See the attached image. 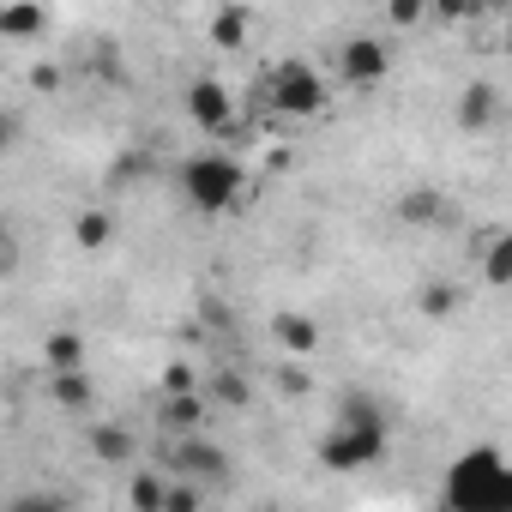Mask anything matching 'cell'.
I'll list each match as a JSON object with an SVG mask.
<instances>
[{
    "label": "cell",
    "instance_id": "obj_24",
    "mask_svg": "<svg viewBox=\"0 0 512 512\" xmlns=\"http://www.w3.org/2000/svg\"><path fill=\"white\" fill-rule=\"evenodd\" d=\"M205 494L193 488V482H163V512H193Z\"/></svg>",
    "mask_w": 512,
    "mask_h": 512
},
{
    "label": "cell",
    "instance_id": "obj_28",
    "mask_svg": "<svg viewBox=\"0 0 512 512\" xmlns=\"http://www.w3.org/2000/svg\"><path fill=\"white\" fill-rule=\"evenodd\" d=\"M139 169H145V157H121V163L109 169V181H115V187H127V181H139Z\"/></svg>",
    "mask_w": 512,
    "mask_h": 512
},
{
    "label": "cell",
    "instance_id": "obj_7",
    "mask_svg": "<svg viewBox=\"0 0 512 512\" xmlns=\"http://www.w3.org/2000/svg\"><path fill=\"white\" fill-rule=\"evenodd\" d=\"M49 31L43 0H0V37L7 43H37Z\"/></svg>",
    "mask_w": 512,
    "mask_h": 512
},
{
    "label": "cell",
    "instance_id": "obj_5",
    "mask_svg": "<svg viewBox=\"0 0 512 512\" xmlns=\"http://www.w3.org/2000/svg\"><path fill=\"white\" fill-rule=\"evenodd\" d=\"M386 73H392V49L380 43V37H350L344 49H338V79L350 85V91H374V85H386Z\"/></svg>",
    "mask_w": 512,
    "mask_h": 512
},
{
    "label": "cell",
    "instance_id": "obj_17",
    "mask_svg": "<svg viewBox=\"0 0 512 512\" xmlns=\"http://www.w3.org/2000/svg\"><path fill=\"white\" fill-rule=\"evenodd\" d=\"M482 278H488L494 290L512 278V241H506V235H494V241H488V253H482Z\"/></svg>",
    "mask_w": 512,
    "mask_h": 512
},
{
    "label": "cell",
    "instance_id": "obj_4",
    "mask_svg": "<svg viewBox=\"0 0 512 512\" xmlns=\"http://www.w3.org/2000/svg\"><path fill=\"white\" fill-rule=\"evenodd\" d=\"M512 494V476H506V464H500V452H464L458 464H452V476H446V500L452 506H470V512H482V506H500Z\"/></svg>",
    "mask_w": 512,
    "mask_h": 512
},
{
    "label": "cell",
    "instance_id": "obj_23",
    "mask_svg": "<svg viewBox=\"0 0 512 512\" xmlns=\"http://www.w3.org/2000/svg\"><path fill=\"white\" fill-rule=\"evenodd\" d=\"M217 404H229V410H247V398H253V386L241 380V374H217Z\"/></svg>",
    "mask_w": 512,
    "mask_h": 512
},
{
    "label": "cell",
    "instance_id": "obj_2",
    "mask_svg": "<svg viewBox=\"0 0 512 512\" xmlns=\"http://www.w3.org/2000/svg\"><path fill=\"white\" fill-rule=\"evenodd\" d=\"M181 193H187L193 211L223 217V211H241V205L253 199V181H247V169H241L235 157L205 151V157H187V163H181Z\"/></svg>",
    "mask_w": 512,
    "mask_h": 512
},
{
    "label": "cell",
    "instance_id": "obj_1",
    "mask_svg": "<svg viewBox=\"0 0 512 512\" xmlns=\"http://www.w3.org/2000/svg\"><path fill=\"white\" fill-rule=\"evenodd\" d=\"M386 458V416L380 404H362V398H344L338 422L326 428L320 440V464L326 470H368Z\"/></svg>",
    "mask_w": 512,
    "mask_h": 512
},
{
    "label": "cell",
    "instance_id": "obj_29",
    "mask_svg": "<svg viewBox=\"0 0 512 512\" xmlns=\"http://www.w3.org/2000/svg\"><path fill=\"white\" fill-rule=\"evenodd\" d=\"M13 139H19V115H13V109H0V151H7Z\"/></svg>",
    "mask_w": 512,
    "mask_h": 512
},
{
    "label": "cell",
    "instance_id": "obj_12",
    "mask_svg": "<svg viewBox=\"0 0 512 512\" xmlns=\"http://www.w3.org/2000/svg\"><path fill=\"white\" fill-rule=\"evenodd\" d=\"M49 398L61 404V410H91L97 404V386H91V374L85 368H61V374H49Z\"/></svg>",
    "mask_w": 512,
    "mask_h": 512
},
{
    "label": "cell",
    "instance_id": "obj_27",
    "mask_svg": "<svg viewBox=\"0 0 512 512\" xmlns=\"http://www.w3.org/2000/svg\"><path fill=\"white\" fill-rule=\"evenodd\" d=\"M193 386H199V380H193L187 362H169V368H163V392H193Z\"/></svg>",
    "mask_w": 512,
    "mask_h": 512
},
{
    "label": "cell",
    "instance_id": "obj_22",
    "mask_svg": "<svg viewBox=\"0 0 512 512\" xmlns=\"http://www.w3.org/2000/svg\"><path fill=\"white\" fill-rule=\"evenodd\" d=\"M416 308H422L428 320H446V314L458 308V290H452V284H434V290H422V296H416Z\"/></svg>",
    "mask_w": 512,
    "mask_h": 512
},
{
    "label": "cell",
    "instance_id": "obj_25",
    "mask_svg": "<svg viewBox=\"0 0 512 512\" xmlns=\"http://www.w3.org/2000/svg\"><path fill=\"white\" fill-rule=\"evenodd\" d=\"M278 386H284L290 398H308V386H314V380H308V368H302V356H290V362L278 368Z\"/></svg>",
    "mask_w": 512,
    "mask_h": 512
},
{
    "label": "cell",
    "instance_id": "obj_16",
    "mask_svg": "<svg viewBox=\"0 0 512 512\" xmlns=\"http://www.w3.org/2000/svg\"><path fill=\"white\" fill-rule=\"evenodd\" d=\"M91 452H97L103 464H133V452H139V440H133L127 428H115V422H103V428H91Z\"/></svg>",
    "mask_w": 512,
    "mask_h": 512
},
{
    "label": "cell",
    "instance_id": "obj_10",
    "mask_svg": "<svg viewBox=\"0 0 512 512\" xmlns=\"http://www.w3.org/2000/svg\"><path fill=\"white\" fill-rule=\"evenodd\" d=\"M458 127L464 133H488L494 127V115H500V91L494 85H464V97H458Z\"/></svg>",
    "mask_w": 512,
    "mask_h": 512
},
{
    "label": "cell",
    "instance_id": "obj_15",
    "mask_svg": "<svg viewBox=\"0 0 512 512\" xmlns=\"http://www.w3.org/2000/svg\"><path fill=\"white\" fill-rule=\"evenodd\" d=\"M199 422H205V398H199V392H163V428H169V434H175V428L193 434Z\"/></svg>",
    "mask_w": 512,
    "mask_h": 512
},
{
    "label": "cell",
    "instance_id": "obj_14",
    "mask_svg": "<svg viewBox=\"0 0 512 512\" xmlns=\"http://www.w3.org/2000/svg\"><path fill=\"white\" fill-rule=\"evenodd\" d=\"M43 368H49V374H61V368H85V332H73V326L49 332V344H43Z\"/></svg>",
    "mask_w": 512,
    "mask_h": 512
},
{
    "label": "cell",
    "instance_id": "obj_21",
    "mask_svg": "<svg viewBox=\"0 0 512 512\" xmlns=\"http://www.w3.org/2000/svg\"><path fill=\"white\" fill-rule=\"evenodd\" d=\"M476 13H482V0H428V19H440V25H464Z\"/></svg>",
    "mask_w": 512,
    "mask_h": 512
},
{
    "label": "cell",
    "instance_id": "obj_8",
    "mask_svg": "<svg viewBox=\"0 0 512 512\" xmlns=\"http://www.w3.org/2000/svg\"><path fill=\"white\" fill-rule=\"evenodd\" d=\"M175 476H229V452H217V446H205V440H193V434H181L175 440Z\"/></svg>",
    "mask_w": 512,
    "mask_h": 512
},
{
    "label": "cell",
    "instance_id": "obj_19",
    "mask_svg": "<svg viewBox=\"0 0 512 512\" xmlns=\"http://www.w3.org/2000/svg\"><path fill=\"white\" fill-rule=\"evenodd\" d=\"M398 211H404V223H434L446 205H440V193H428V187H422V193H404V205H398Z\"/></svg>",
    "mask_w": 512,
    "mask_h": 512
},
{
    "label": "cell",
    "instance_id": "obj_11",
    "mask_svg": "<svg viewBox=\"0 0 512 512\" xmlns=\"http://www.w3.org/2000/svg\"><path fill=\"white\" fill-rule=\"evenodd\" d=\"M205 37H211L217 49H241V43L253 37V7H241V0L217 7V13H211V25H205Z\"/></svg>",
    "mask_w": 512,
    "mask_h": 512
},
{
    "label": "cell",
    "instance_id": "obj_13",
    "mask_svg": "<svg viewBox=\"0 0 512 512\" xmlns=\"http://www.w3.org/2000/svg\"><path fill=\"white\" fill-rule=\"evenodd\" d=\"M73 241H79L85 253H103V247L115 241V217H109L103 205H85V211L73 217Z\"/></svg>",
    "mask_w": 512,
    "mask_h": 512
},
{
    "label": "cell",
    "instance_id": "obj_30",
    "mask_svg": "<svg viewBox=\"0 0 512 512\" xmlns=\"http://www.w3.org/2000/svg\"><path fill=\"white\" fill-rule=\"evenodd\" d=\"M13 260V241H7V223H0V266Z\"/></svg>",
    "mask_w": 512,
    "mask_h": 512
},
{
    "label": "cell",
    "instance_id": "obj_9",
    "mask_svg": "<svg viewBox=\"0 0 512 512\" xmlns=\"http://www.w3.org/2000/svg\"><path fill=\"white\" fill-rule=\"evenodd\" d=\"M272 338L284 344V356H320V344H326V332H320V320H308V314H278L272 320Z\"/></svg>",
    "mask_w": 512,
    "mask_h": 512
},
{
    "label": "cell",
    "instance_id": "obj_6",
    "mask_svg": "<svg viewBox=\"0 0 512 512\" xmlns=\"http://www.w3.org/2000/svg\"><path fill=\"white\" fill-rule=\"evenodd\" d=\"M181 109H187V121L199 133H229L235 127V97L223 91V79H193L187 97H181Z\"/></svg>",
    "mask_w": 512,
    "mask_h": 512
},
{
    "label": "cell",
    "instance_id": "obj_3",
    "mask_svg": "<svg viewBox=\"0 0 512 512\" xmlns=\"http://www.w3.org/2000/svg\"><path fill=\"white\" fill-rule=\"evenodd\" d=\"M266 103H272V115H284V121H314V115H326L332 91H326L320 67H308V61H278V67L266 73Z\"/></svg>",
    "mask_w": 512,
    "mask_h": 512
},
{
    "label": "cell",
    "instance_id": "obj_26",
    "mask_svg": "<svg viewBox=\"0 0 512 512\" xmlns=\"http://www.w3.org/2000/svg\"><path fill=\"white\" fill-rule=\"evenodd\" d=\"M31 85H37V91H43V97H55V91H61V85H67V73H61V67H55V61H37V67H31Z\"/></svg>",
    "mask_w": 512,
    "mask_h": 512
},
{
    "label": "cell",
    "instance_id": "obj_20",
    "mask_svg": "<svg viewBox=\"0 0 512 512\" xmlns=\"http://www.w3.org/2000/svg\"><path fill=\"white\" fill-rule=\"evenodd\" d=\"M127 506H139V512H163V482H157V476H133V482H127Z\"/></svg>",
    "mask_w": 512,
    "mask_h": 512
},
{
    "label": "cell",
    "instance_id": "obj_18",
    "mask_svg": "<svg viewBox=\"0 0 512 512\" xmlns=\"http://www.w3.org/2000/svg\"><path fill=\"white\" fill-rule=\"evenodd\" d=\"M386 19H392V31H422L428 25V0H386Z\"/></svg>",
    "mask_w": 512,
    "mask_h": 512
}]
</instances>
